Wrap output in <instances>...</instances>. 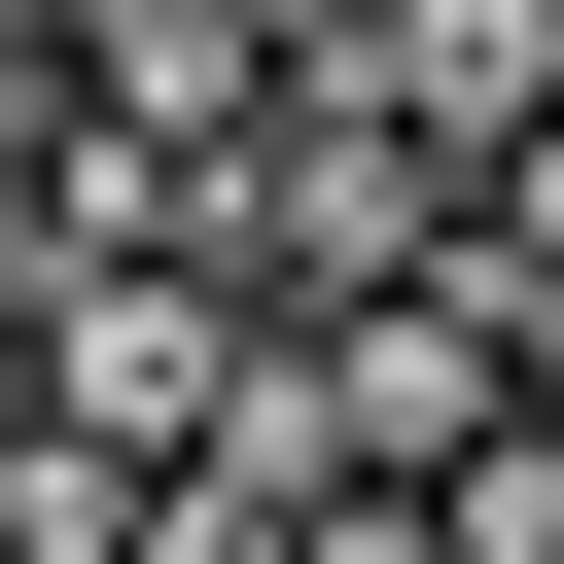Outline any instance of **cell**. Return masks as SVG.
Here are the masks:
<instances>
[{"label":"cell","mask_w":564,"mask_h":564,"mask_svg":"<svg viewBox=\"0 0 564 564\" xmlns=\"http://www.w3.org/2000/svg\"><path fill=\"white\" fill-rule=\"evenodd\" d=\"M247 352H282V317H247L212 247H70V317L0 352V423H70V458H141V494H176V458L247 423Z\"/></svg>","instance_id":"obj_1"},{"label":"cell","mask_w":564,"mask_h":564,"mask_svg":"<svg viewBox=\"0 0 564 564\" xmlns=\"http://www.w3.org/2000/svg\"><path fill=\"white\" fill-rule=\"evenodd\" d=\"M317 106H388V141H423V176H458V212H494V176H529V141H564V0H388V35H352V70H317Z\"/></svg>","instance_id":"obj_2"}]
</instances>
